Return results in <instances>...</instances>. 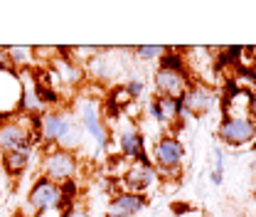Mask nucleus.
I'll use <instances>...</instances> for the list:
<instances>
[{
    "mask_svg": "<svg viewBox=\"0 0 256 217\" xmlns=\"http://www.w3.org/2000/svg\"><path fill=\"white\" fill-rule=\"evenodd\" d=\"M150 163L156 165L160 180H178L185 165V143L170 131L160 133L153 143Z\"/></svg>",
    "mask_w": 256,
    "mask_h": 217,
    "instance_id": "f257e3e1",
    "label": "nucleus"
},
{
    "mask_svg": "<svg viewBox=\"0 0 256 217\" xmlns=\"http://www.w3.org/2000/svg\"><path fill=\"white\" fill-rule=\"evenodd\" d=\"M28 146L40 148V131H37V119L25 116V114H12L0 124V155L10 151H20Z\"/></svg>",
    "mask_w": 256,
    "mask_h": 217,
    "instance_id": "f03ea898",
    "label": "nucleus"
},
{
    "mask_svg": "<svg viewBox=\"0 0 256 217\" xmlns=\"http://www.w3.org/2000/svg\"><path fill=\"white\" fill-rule=\"evenodd\" d=\"M40 175L50 178L52 183L62 185L66 180H74L79 175V158L76 153H69L57 148V143H44L40 146Z\"/></svg>",
    "mask_w": 256,
    "mask_h": 217,
    "instance_id": "7ed1b4c3",
    "label": "nucleus"
},
{
    "mask_svg": "<svg viewBox=\"0 0 256 217\" xmlns=\"http://www.w3.org/2000/svg\"><path fill=\"white\" fill-rule=\"evenodd\" d=\"M76 121L82 124L84 133H89L94 138V143L98 146V151H108V131L104 124V116L98 111V101L96 96H82L79 99V106H76Z\"/></svg>",
    "mask_w": 256,
    "mask_h": 217,
    "instance_id": "20e7f679",
    "label": "nucleus"
},
{
    "mask_svg": "<svg viewBox=\"0 0 256 217\" xmlns=\"http://www.w3.org/2000/svg\"><path fill=\"white\" fill-rule=\"evenodd\" d=\"M217 138L232 148L249 146L256 141V124L249 116H222L217 126Z\"/></svg>",
    "mask_w": 256,
    "mask_h": 217,
    "instance_id": "39448f33",
    "label": "nucleus"
},
{
    "mask_svg": "<svg viewBox=\"0 0 256 217\" xmlns=\"http://www.w3.org/2000/svg\"><path fill=\"white\" fill-rule=\"evenodd\" d=\"M146 114L156 121V124L172 128L185 119V94L180 99H170V96H153L146 104Z\"/></svg>",
    "mask_w": 256,
    "mask_h": 217,
    "instance_id": "423d86ee",
    "label": "nucleus"
},
{
    "mask_svg": "<svg viewBox=\"0 0 256 217\" xmlns=\"http://www.w3.org/2000/svg\"><path fill=\"white\" fill-rule=\"evenodd\" d=\"M118 180L124 183V190L138 192V195H148L150 190H156L160 185V175L150 160H146V163H128L124 178H118Z\"/></svg>",
    "mask_w": 256,
    "mask_h": 217,
    "instance_id": "0eeeda50",
    "label": "nucleus"
},
{
    "mask_svg": "<svg viewBox=\"0 0 256 217\" xmlns=\"http://www.w3.org/2000/svg\"><path fill=\"white\" fill-rule=\"evenodd\" d=\"M34 207V212H42V210H57L62 207L64 210V200H62V187L57 183H52L50 178L44 175H37L34 183L28 190V197H25Z\"/></svg>",
    "mask_w": 256,
    "mask_h": 217,
    "instance_id": "6e6552de",
    "label": "nucleus"
},
{
    "mask_svg": "<svg viewBox=\"0 0 256 217\" xmlns=\"http://www.w3.org/2000/svg\"><path fill=\"white\" fill-rule=\"evenodd\" d=\"M20 99H22L20 74L10 67H0V116L10 119L12 114H18L20 111Z\"/></svg>",
    "mask_w": 256,
    "mask_h": 217,
    "instance_id": "1a4fd4ad",
    "label": "nucleus"
},
{
    "mask_svg": "<svg viewBox=\"0 0 256 217\" xmlns=\"http://www.w3.org/2000/svg\"><path fill=\"white\" fill-rule=\"evenodd\" d=\"M118 155L126 158L128 163H146V160H150L148 151H146V136H143V131L133 121L124 126L121 133H118Z\"/></svg>",
    "mask_w": 256,
    "mask_h": 217,
    "instance_id": "9d476101",
    "label": "nucleus"
},
{
    "mask_svg": "<svg viewBox=\"0 0 256 217\" xmlns=\"http://www.w3.org/2000/svg\"><path fill=\"white\" fill-rule=\"evenodd\" d=\"M194 79H190V74L182 72H170V69H158L153 74V87L158 96H170V99H180L182 94L188 92Z\"/></svg>",
    "mask_w": 256,
    "mask_h": 217,
    "instance_id": "9b49d317",
    "label": "nucleus"
},
{
    "mask_svg": "<svg viewBox=\"0 0 256 217\" xmlns=\"http://www.w3.org/2000/svg\"><path fill=\"white\" fill-rule=\"evenodd\" d=\"M217 101V94L204 82H192L185 92V119L190 116H204Z\"/></svg>",
    "mask_w": 256,
    "mask_h": 217,
    "instance_id": "f8f14e48",
    "label": "nucleus"
},
{
    "mask_svg": "<svg viewBox=\"0 0 256 217\" xmlns=\"http://www.w3.org/2000/svg\"><path fill=\"white\" fill-rule=\"evenodd\" d=\"M40 148L37 146H28V148H20V151H10V153L0 155V163L5 168V173L10 178H20L22 173H28L32 165V160L37 158Z\"/></svg>",
    "mask_w": 256,
    "mask_h": 217,
    "instance_id": "ddd939ff",
    "label": "nucleus"
},
{
    "mask_svg": "<svg viewBox=\"0 0 256 217\" xmlns=\"http://www.w3.org/2000/svg\"><path fill=\"white\" fill-rule=\"evenodd\" d=\"M64 114L66 111H60V109H47L37 116V131H40V146L44 143H57L60 138V131H62L64 124Z\"/></svg>",
    "mask_w": 256,
    "mask_h": 217,
    "instance_id": "4468645a",
    "label": "nucleus"
},
{
    "mask_svg": "<svg viewBox=\"0 0 256 217\" xmlns=\"http://www.w3.org/2000/svg\"><path fill=\"white\" fill-rule=\"evenodd\" d=\"M84 136L86 133H84L82 124L72 114H64V124H62V131H60V138H57V148L69 151V153H76L84 146Z\"/></svg>",
    "mask_w": 256,
    "mask_h": 217,
    "instance_id": "2eb2a0df",
    "label": "nucleus"
},
{
    "mask_svg": "<svg viewBox=\"0 0 256 217\" xmlns=\"http://www.w3.org/2000/svg\"><path fill=\"white\" fill-rule=\"evenodd\" d=\"M148 197L146 195H138V192H128V190H118L111 200H108V210H121L128 215H140L146 207H148Z\"/></svg>",
    "mask_w": 256,
    "mask_h": 217,
    "instance_id": "dca6fc26",
    "label": "nucleus"
},
{
    "mask_svg": "<svg viewBox=\"0 0 256 217\" xmlns=\"http://www.w3.org/2000/svg\"><path fill=\"white\" fill-rule=\"evenodd\" d=\"M158 69H170V72H182V74H190L188 69V55H185V47H168L165 55L158 60Z\"/></svg>",
    "mask_w": 256,
    "mask_h": 217,
    "instance_id": "f3484780",
    "label": "nucleus"
},
{
    "mask_svg": "<svg viewBox=\"0 0 256 217\" xmlns=\"http://www.w3.org/2000/svg\"><path fill=\"white\" fill-rule=\"evenodd\" d=\"M8 50V62L15 72H25L32 62H34V52L32 47H22V45H12V47H5Z\"/></svg>",
    "mask_w": 256,
    "mask_h": 217,
    "instance_id": "a211bd4d",
    "label": "nucleus"
},
{
    "mask_svg": "<svg viewBox=\"0 0 256 217\" xmlns=\"http://www.w3.org/2000/svg\"><path fill=\"white\" fill-rule=\"evenodd\" d=\"M165 50H168V47H162V45H143V47H133L130 52H133L140 62H153V60H160V57L165 55Z\"/></svg>",
    "mask_w": 256,
    "mask_h": 217,
    "instance_id": "6ab92c4d",
    "label": "nucleus"
},
{
    "mask_svg": "<svg viewBox=\"0 0 256 217\" xmlns=\"http://www.w3.org/2000/svg\"><path fill=\"white\" fill-rule=\"evenodd\" d=\"M62 200H64V207H69L72 202H76L79 200V183H76V178L74 180H66L62 183Z\"/></svg>",
    "mask_w": 256,
    "mask_h": 217,
    "instance_id": "aec40b11",
    "label": "nucleus"
},
{
    "mask_svg": "<svg viewBox=\"0 0 256 217\" xmlns=\"http://www.w3.org/2000/svg\"><path fill=\"white\" fill-rule=\"evenodd\" d=\"M222 175H224V151L214 148V170L210 173V178H212L214 185H222Z\"/></svg>",
    "mask_w": 256,
    "mask_h": 217,
    "instance_id": "412c9836",
    "label": "nucleus"
},
{
    "mask_svg": "<svg viewBox=\"0 0 256 217\" xmlns=\"http://www.w3.org/2000/svg\"><path fill=\"white\" fill-rule=\"evenodd\" d=\"M126 92L128 96L133 99V101H140L143 99V94H146V84H143V79H138V77H133V79H128L126 84Z\"/></svg>",
    "mask_w": 256,
    "mask_h": 217,
    "instance_id": "4be33fe9",
    "label": "nucleus"
},
{
    "mask_svg": "<svg viewBox=\"0 0 256 217\" xmlns=\"http://www.w3.org/2000/svg\"><path fill=\"white\" fill-rule=\"evenodd\" d=\"M32 52H34V60H40L42 64H52V60L60 55V47H32Z\"/></svg>",
    "mask_w": 256,
    "mask_h": 217,
    "instance_id": "5701e85b",
    "label": "nucleus"
},
{
    "mask_svg": "<svg viewBox=\"0 0 256 217\" xmlns=\"http://www.w3.org/2000/svg\"><path fill=\"white\" fill-rule=\"evenodd\" d=\"M64 217H92V215H89V207L82 200H76L69 207H64Z\"/></svg>",
    "mask_w": 256,
    "mask_h": 217,
    "instance_id": "b1692460",
    "label": "nucleus"
},
{
    "mask_svg": "<svg viewBox=\"0 0 256 217\" xmlns=\"http://www.w3.org/2000/svg\"><path fill=\"white\" fill-rule=\"evenodd\" d=\"M34 217H64V210L57 207V210H42V212H34Z\"/></svg>",
    "mask_w": 256,
    "mask_h": 217,
    "instance_id": "393cba45",
    "label": "nucleus"
},
{
    "mask_svg": "<svg viewBox=\"0 0 256 217\" xmlns=\"http://www.w3.org/2000/svg\"><path fill=\"white\" fill-rule=\"evenodd\" d=\"M249 119L256 124V94L252 96V104H249Z\"/></svg>",
    "mask_w": 256,
    "mask_h": 217,
    "instance_id": "a878e982",
    "label": "nucleus"
},
{
    "mask_svg": "<svg viewBox=\"0 0 256 217\" xmlns=\"http://www.w3.org/2000/svg\"><path fill=\"white\" fill-rule=\"evenodd\" d=\"M0 67H10V62H8V50L5 47H0ZM12 69V67H10Z\"/></svg>",
    "mask_w": 256,
    "mask_h": 217,
    "instance_id": "bb28decb",
    "label": "nucleus"
},
{
    "mask_svg": "<svg viewBox=\"0 0 256 217\" xmlns=\"http://www.w3.org/2000/svg\"><path fill=\"white\" fill-rule=\"evenodd\" d=\"M106 217H136V215H128V212H121V210H106Z\"/></svg>",
    "mask_w": 256,
    "mask_h": 217,
    "instance_id": "cd10ccee",
    "label": "nucleus"
},
{
    "mask_svg": "<svg viewBox=\"0 0 256 217\" xmlns=\"http://www.w3.org/2000/svg\"><path fill=\"white\" fill-rule=\"evenodd\" d=\"M0 202H2V187H0Z\"/></svg>",
    "mask_w": 256,
    "mask_h": 217,
    "instance_id": "c85d7f7f",
    "label": "nucleus"
},
{
    "mask_svg": "<svg viewBox=\"0 0 256 217\" xmlns=\"http://www.w3.org/2000/svg\"><path fill=\"white\" fill-rule=\"evenodd\" d=\"M254 77H256V69H254Z\"/></svg>",
    "mask_w": 256,
    "mask_h": 217,
    "instance_id": "c756f323",
    "label": "nucleus"
}]
</instances>
